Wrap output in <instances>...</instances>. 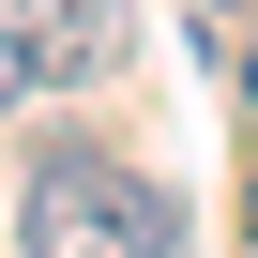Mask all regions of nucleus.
Here are the masks:
<instances>
[{"label": "nucleus", "instance_id": "f257e3e1", "mask_svg": "<svg viewBox=\"0 0 258 258\" xmlns=\"http://www.w3.org/2000/svg\"><path fill=\"white\" fill-rule=\"evenodd\" d=\"M167 228H182V198L137 182V167H106L91 137H61L31 167V243H167Z\"/></svg>", "mask_w": 258, "mask_h": 258}, {"label": "nucleus", "instance_id": "f03ea898", "mask_svg": "<svg viewBox=\"0 0 258 258\" xmlns=\"http://www.w3.org/2000/svg\"><path fill=\"white\" fill-rule=\"evenodd\" d=\"M16 31H31V76H121L137 61V16L121 0H16Z\"/></svg>", "mask_w": 258, "mask_h": 258}, {"label": "nucleus", "instance_id": "20e7f679", "mask_svg": "<svg viewBox=\"0 0 258 258\" xmlns=\"http://www.w3.org/2000/svg\"><path fill=\"white\" fill-rule=\"evenodd\" d=\"M198 16H243V0H198Z\"/></svg>", "mask_w": 258, "mask_h": 258}, {"label": "nucleus", "instance_id": "7ed1b4c3", "mask_svg": "<svg viewBox=\"0 0 258 258\" xmlns=\"http://www.w3.org/2000/svg\"><path fill=\"white\" fill-rule=\"evenodd\" d=\"M31 106V31H0V121Z\"/></svg>", "mask_w": 258, "mask_h": 258}, {"label": "nucleus", "instance_id": "39448f33", "mask_svg": "<svg viewBox=\"0 0 258 258\" xmlns=\"http://www.w3.org/2000/svg\"><path fill=\"white\" fill-rule=\"evenodd\" d=\"M243 228H258V198H243Z\"/></svg>", "mask_w": 258, "mask_h": 258}]
</instances>
